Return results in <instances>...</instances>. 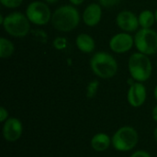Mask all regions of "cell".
Here are the masks:
<instances>
[{
  "label": "cell",
  "instance_id": "obj_25",
  "mask_svg": "<svg viewBox=\"0 0 157 157\" xmlns=\"http://www.w3.org/2000/svg\"><path fill=\"white\" fill-rule=\"evenodd\" d=\"M152 117L153 119L157 122V105L153 109V111H152Z\"/></svg>",
  "mask_w": 157,
  "mask_h": 157
},
{
  "label": "cell",
  "instance_id": "obj_4",
  "mask_svg": "<svg viewBox=\"0 0 157 157\" xmlns=\"http://www.w3.org/2000/svg\"><path fill=\"white\" fill-rule=\"evenodd\" d=\"M30 24L26 14L15 11L5 17V20L1 26L9 36L20 39L30 33Z\"/></svg>",
  "mask_w": 157,
  "mask_h": 157
},
{
  "label": "cell",
  "instance_id": "obj_18",
  "mask_svg": "<svg viewBox=\"0 0 157 157\" xmlns=\"http://www.w3.org/2000/svg\"><path fill=\"white\" fill-rule=\"evenodd\" d=\"M67 43H68L67 39L64 37H56L52 41L53 47L58 51H63L64 49H66Z\"/></svg>",
  "mask_w": 157,
  "mask_h": 157
},
{
  "label": "cell",
  "instance_id": "obj_13",
  "mask_svg": "<svg viewBox=\"0 0 157 157\" xmlns=\"http://www.w3.org/2000/svg\"><path fill=\"white\" fill-rule=\"evenodd\" d=\"M75 45L77 49L86 54L92 53L96 49V41L94 38L87 33H80L75 38Z\"/></svg>",
  "mask_w": 157,
  "mask_h": 157
},
{
  "label": "cell",
  "instance_id": "obj_15",
  "mask_svg": "<svg viewBox=\"0 0 157 157\" xmlns=\"http://www.w3.org/2000/svg\"><path fill=\"white\" fill-rule=\"evenodd\" d=\"M138 19L141 29H152V27L156 22L155 13L149 9L143 10L138 15Z\"/></svg>",
  "mask_w": 157,
  "mask_h": 157
},
{
  "label": "cell",
  "instance_id": "obj_9",
  "mask_svg": "<svg viewBox=\"0 0 157 157\" xmlns=\"http://www.w3.org/2000/svg\"><path fill=\"white\" fill-rule=\"evenodd\" d=\"M116 25L124 32L132 33L139 29L140 24L138 16L130 10H122L116 17Z\"/></svg>",
  "mask_w": 157,
  "mask_h": 157
},
{
  "label": "cell",
  "instance_id": "obj_2",
  "mask_svg": "<svg viewBox=\"0 0 157 157\" xmlns=\"http://www.w3.org/2000/svg\"><path fill=\"white\" fill-rule=\"evenodd\" d=\"M92 72L101 79H109L114 77L119 70L117 60L107 52H98L89 62Z\"/></svg>",
  "mask_w": 157,
  "mask_h": 157
},
{
  "label": "cell",
  "instance_id": "obj_28",
  "mask_svg": "<svg viewBox=\"0 0 157 157\" xmlns=\"http://www.w3.org/2000/svg\"><path fill=\"white\" fill-rule=\"evenodd\" d=\"M154 137H155V142L157 143V128L155 130V132H154Z\"/></svg>",
  "mask_w": 157,
  "mask_h": 157
},
{
  "label": "cell",
  "instance_id": "obj_3",
  "mask_svg": "<svg viewBox=\"0 0 157 157\" xmlns=\"http://www.w3.org/2000/svg\"><path fill=\"white\" fill-rule=\"evenodd\" d=\"M128 70L131 77L136 82L147 81L153 73V64L148 55L142 52H133L128 61Z\"/></svg>",
  "mask_w": 157,
  "mask_h": 157
},
{
  "label": "cell",
  "instance_id": "obj_7",
  "mask_svg": "<svg viewBox=\"0 0 157 157\" xmlns=\"http://www.w3.org/2000/svg\"><path fill=\"white\" fill-rule=\"evenodd\" d=\"M25 14L31 24L36 26H44L51 22L52 10L47 3L44 1L30 2L26 8Z\"/></svg>",
  "mask_w": 157,
  "mask_h": 157
},
{
  "label": "cell",
  "instance_id": "obj_21",
  "mask_svg": "<svg viewBox=\"0 0 157 157\" xmlns=\"http://www.w3.org/2000/svg\"><path fill=\"white\" fill-rule=\"evenodd\" d=\"M121 0H98V4L104 8L113 7L121 3Z\"/></svg>",
  "mask_w": 157,
  "mask_h": 157
},
{
  "label": "cell",
  "instance_id": "obj_26",
  "mask_svg": "<svg viewBox=\"0 0 157 157\" xmlns=\"http://www.w3.org/2000/svg\"><path fill=\"white\" fill-rule=\"evenodd\" d=\"M59 0H44V2L45 3H47L48 5H52V4H55V3H57Z\"/></svg>",
  "mask_w": 157,
  "mask_h": 157
},
{
  "label": "cell",
  "instance_id": "obj_24",
  "mask_svg": "<svg viewBox=\"0 0 157 157\" xmlns=\"http://www.w3.org/2000/svg\"><path fill=\"white\" fill-rule=\"evenodd\" d=\"M69 2L71 3V5H73L75 6H77L82 5L85 2V0H69Z\"/></svg>",
  "mask_w": 157,
  "mask_h": 157
},
{
  "label": "cell",
  "instance_id": "obj_20",
  "mask_svg": "<svg viewBox=\"0 0 157 157\" xmlns=\"http://www.w3.org/2000/svg\"><path fill=\"white\" fill-rule=\"evenodd\" d=\"M0 3L3 6L6 8L14 9L19 7L22 5L23 0H0Z\"/></svg>",
  "mask_w": 157,
  "mask_h": 157
},
{
  "label": "cell",
  "instance_id": "obj_10",
  "mask_svg": "<svg viewBox=\"0 0 157 157\" xmlns=\"http://www.w3.org/2000/svg\"><path fill=\"white\" fill-rule=\"evenodd\" d=\"M3 136L7 142L13 143L17 141L23 132V125L17 118H9L4 122Z\"/></svg>",
  "mask_w": 157,
  "mask_h": 157
},
{
  "label": "cell",
  "instance_id": "obj_27",
  "mask_svg": "<svg viewBox=\"0 0 157 157\" xmlns=\"http://www.w3.org/2000/svg\"><path fill=\"white\" fill-rule=\"evenodd\" d=\"M154 96H155V98L156 99L157 101V85L155 87V90H154Z\"/></svg>",
  "mask_w": 157,
  "mask_h": 157
},
{
  "label": "cell",
  "instance_id": "obj_23",
  "mask_svg": "<svg viewBox=\"0 0 157 157\" xmlns=\"http://www.w3.org/2000/svg\"><path fill=\"white\" fill-rule=\"evenodd\" d=\"M130 157H151V155L149 153H147L144 150H140V151L134 152Z\"/></svg>",
  "mask_w": 157,
  "mask_h": 157
},
{
  "label": "cell",
  "instance_id": "obj_22",
  "mask_svg": "<svg viewBox=\"0 0 157 157\" xmlns=\"http://www.w3.org/2000/svg\"><path fill=\"white\" fill-rule=\"evenodd\" d=\"M8 118V111L4 108V107H0V121L1 122H5Z\"/></svg>",
  "mask_w": 157,
  "mask_h": 157
},
{
  "label": "cell",
  "instance_id": "obj_19",
  "mask_svg": "<svg viewBox=\"0 0 157 157\" xmlns=\"http://www.w3.org/2000/svg\"><path fill=\"white\" fill-rule=\"evenodd\" d=\"M30 33L33 35V37L40 42L42 43H46L48 40V35L47 33L42 30V29H33L30 31Z\"/></svg>",
  "mask_w": 157,
  "mask_h": 157
},
{
  "label": "cell",
  "instance_id": "obj_17",
  "mask_svg": "<svg viewBox=\"0 0 157 157\" xmlns=\"http://www.w3.org/2000/svg\"><path fill=\"white\" fill-rule=\"evenodd\" d=\"M99 82L98 80H92L88 83L86 88V97L89 99L94 98L98 91Z\"/></svg>",
  "mask_w": 157,
  "mask_h": 157
},
{
  "label": "cell",
  "instance_id": "obj_11",
  "mask_svg": "<svg viewBox=\"0 0 157 157\" xmlns=\"http://www.w3.org/2000/svg\"><path fill=\"white\" fill-rule=\"evenodd\" d=\"M147 98V91L145 86L143 83L135 82L128 90L127 99L129 104L133 108H139L143 106Z\"/></svg>",
  "mask_w": 157,
  "mask_h": 157
},
{
  "label": "cell",
  "instance_id": "obj_8",
  "mask_svg": "<svg viewBox=\"0 0 157 157\" xmlns=\"http://www.w3.org/2000/svg\"><path fill=\"white\" fill-rule=\"evenodd\" d=\"M134 46V37L128 32H119L113 35L109 41V47L111 52L117 54H124L130 52Z\"/></svg>",
  "mask_w": 157,
  "mask_h": 157
},
{
  "label": "cell",
  "instance_id": "obj_12",
  "mask_svg": "<svg viewBox=\"0 0 157 157\" xmlns=\"http://www.w3.org/2000/svg\"><path fill=\"white\" fill-rule=\"evenodd\" d=\"M102 6L98 3H91L86 6L82 13V20L87 27L93 28L99 24L102 19Z\"/></svg>",
  "mask_w": 157,
  "mask_h": 157
},
{
  "label": "cell",
  "instance_id": "obj_16",
  "mask_svg": "<svg viewBox=\"0 0 157 157\" xmlns=\"http://www.w3.org/2000/svg\"><path fill=\"white\" fill-rule=\"evenodd\" d=\"M15 50V45L9 39L5 37L0 38V57L2 59H6L12 56Z\"/></svg>",
  "mask_w": 157,
  "mask_h": 157
},
{
  "label": "cell",
  "instance_id": "obj_5",
  "mask_svg": "<svg viewBox=\"0 0 157 157\" xmlns=\"http://www.w3.org/2000/svg\"><path fill=\"white\" fill-rule=\"evenodd\" d=\"M139 142L137 131L131 126L120 128L111 138V144L119 152H128L132 150Z\"/></svg>",
  "mask_w": 157,
  "mask_h": 157
},
{
  "label": "cell",
  "instance_id": "obj_14",
  "mask_svg": "<svg viewBox=\"0 0 157 157\" xmlns=\"http://www.w3.org/2000/svg\"><path fill=\"white\" fill-rule=\"evenodd\" d=\"M91 147L94 151L101 153L108 150L111 144L110 137L103 132H99L95 134L91 139Z\"/></svg>",
  "mask_w": 157,
  "mask_h": 157
},
{
  "label": "cell",
  "instance_id": "obj_1",
  "mask_svg": "<svg viewBox=\"0 0 157 157\" xmlns=\"http://www.w3.org/2000/svg\"><path fill=\"white\" fill-rule=\"evenodd\" d=\"M81 15L73 5H63L52 12L51 23L60 32H70L80 23Z\"/></svg>",
  "mask_w": 157,
  "mask_h": 157
},
{
  "label": "cell",
  "instance_id": "obj_6",
  "mask_svg": "<svg viewBox=\"0 0 157 157\" xmlns=\"http://www.w3.org/2000/svg\"><path fill=\"white\" fill-rule=\"evenodd\" d=\"M134 37V46L139 52L148 56L157 53V32L153 29H140Z\"/></svg>",
  "mask_w": 157,
  "mask_h": 157
},
{
  "label": "cell",
  "instance_id": "obj_29",
  "mask_svg": "<svg viewBox=\"0 0 157 157\" xmlns=\"http://www.w3.org/2000/svg\"><path fill=\"white\" fill-rule=\"evenodd\" d=\"M155 20H156V23H157V8H156V10H155Z\"/></svg>",
  "mask_w": 157,
  "mask_h": 157
}]
</instances>
